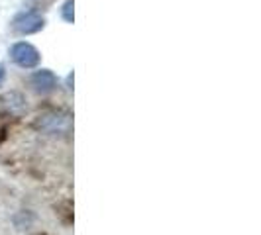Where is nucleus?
<instances>
[{
    "label": "nucleus",
    "mask_w": 261,
    "mask_h": 235,
    "mask_svg": "<svg viewBox=\"0 0 261 235\" xmlns=\"http://www.w3.org/2000/svg\"><path fill=\"white\" fill-rule=\"evenodd\" d=\"M10 55H12L14 63L18 67H22V69H34V67L39 65V59H41L38 49L28 41L14 43L12 49H10Z\"/></svg>",
    "instance_id": "1"
},
{
    "label": "nucleus",
    "mask_w": 261,
    "mask_h": 235,
    "mask_svg": "<svg viewBox=\"0 0 261 235\" xmlns=\"http://www.w3.org/2000/svg\"><path fill=\"white\" fill-rule=\"evenodd\" d=\"M45 20L39 16L38 12H20L18 16H14L12 27L14 32L22 34V36H30V34H38L39 30H43Z\"/></svg>",
    "instance_id": "2"
},
{
    "label": "nucleus",
    "mask_w": 261,
    "mask_h": 235,
    "mask_svg": "<svg viewBox=\"0 0 261 235\" xmlns=\"http://www.w3.org/2000/svg\"><path fill=\"white\" fill-rule=\"evenodd\" d=\"M57 84V78L53 75L49 69H41V71H36L32 75V86L38 92H49L55 89Z\"/></svg>",
    "instance_id": "3"
},
{
    "label": "nucleus",
    "mask_w": 261,
    "mask_h": 235,
    "mask_svg": "<svg viewBox=\"0 0 261 235\" xmlns=\"http://www.w3.org/2000/svg\"><path fill=\"white\" fill-rule=\"evenodd\" d=\"M2 100H6L4 104H6V108H8L10 112H14V114H20V112L26 108V100H24V96H22L20 92H8Z\"/></svg>",
    "instance_id": "4"
},
{
    "label": "nucleus",
    "mask_w": 261,
    "mask_h": 235,
    "mask_svg": "<svg viewBox=\"0 0 261 235\" xmlns=\"http://www.w3.org/2000/svg\"><path fill=\"white\" fill-rule=\"evenodd\" d=\"M61 14H63V20H65V22H69V24L75 22V4H73V0H67L65 4H63Z\"/></svg>",
    "instance_id": "5"
},
{
    "label": "nucleus",
    "mask_w": 261,
    "mask_h": 235,
    "mask_svg": "<svg viewBox=\"0 0 261 235\" xmlns=\"http://www.w3.org/2000/svg\"><path fill=\"white\" fill-rule=\"evenodd\" d=\"M4 78H6V71H4V67L0 65V86H2V82H4Z\"/></svg>",
    "instance_id": "6"
}]
</instances>
